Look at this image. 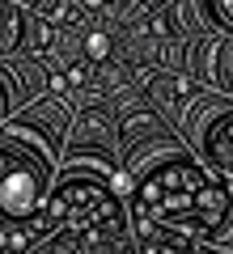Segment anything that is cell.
Segmentation results:
<instances>
[{
    "mask_svg": "<svg viewBox=\"0 0 233 254\" xmlns=\"http://www.w3.org/2000/svg\"><path fill=\"white\" fill-rule=\"evenodd\" d=\"M132 212L140 220V233L165 229V233H182L199 246L212 242L229 225L233 195L225 182L208 178L195 161L170 157V161L153 165L132 187Z\"/></svg>",
    "mask_w": 233,
    "mask_h": 254,
    "instance_id": "cell-1",
    "label": "cell"
},
{
    "mask_svg": "<svg viewBox=\"0 0 233 254\" xmlns=\"http://www.w3.org/2000/svg\"><path fill=\"white\" fill-rule=\"evenodd\" d=\"M204 157L212 165H221L225 174H233V110L216 115L204 127Z\"/></svg>",
    "mask_w": 233,
    "mask_h": 254,
    "instance_id": "cell-2",
    "label": "cell"
},
{
    "mask_svg": "<svg viewBox=\"0 0 233 254\" xmlns=\"http://www.w3.org/2000/svg\"><path fill=\"white\" fill-rule=\"evenodd\" d=\"M110 51H115V43H110V34H102V30H89L85 34V55H89L93 64H106Z\"/></svg>",
    "mask_w": 233,
    "mask_h": 254,
    "instance_id": "cell-3",
    "label": "cell"
},
{
    "mask_svg": "<svg viewBox=\"0 0 233 254\" xmlns=\"http://www.w3.org/2000/svg\"><path fill=\"white\" fill-rule=\"evenodd\" d=\"M51 43H55V26H51L47 17H34V38H30V47H34V51L43 55Z\"/></svg>",
    "mask_w": 233,
    "mask_h": 254,
    "instance_id": "cell-4",
    "label": "cell"
},
{
    "mask_svg": "<svg viewBox=\"0 0 233 254\" xmlns=\"http://www.w3.org/2000/svg\"><path fill=\"white\" fill-rule=\"evenodd\" d=\"M149 30H153V34H161V38H178V21H174V13H157V17H153L149 21Z\"/></svg>",
    "mask_w": 233,
    "mask_h": 254,
    "instance_id": "cell-5",
    "label": "cell"
},
{
    "mask_svg": "<svg viewBox=\"0 0 233 254\" xmlns=\"http://www.w3.org/2000/svg\"><path fill=\"white\" fill-rule=\"evenodd\" d=\"M64 81L81 89V85H93V76H89V68H85V64H68V68H64Z\"/></svg>",
    "mask_w": 233,
    "mask_h": 254,
    "instance_id": "cell-6",
    "label": "cell"
},
{
    "mask_svg": "<svg viewBox=\"0 0 233 254\" xmlns=\"http://www.w3.org/2000/svg\"><path fill=\"white\" fill-rule=\"evenodd\" d=\"M110 4H115V0H77V9L93 13V17H98V13H110Z\"/></svg>",
    "mask_w": 233,
    "mask_h": 254,
    "instance_id": "cell-7",
    "label": "cell"
},
{
    "mask_svg": "<svg viewBox=\"0 0 233 254\" xmlns=\"http://www.w3.org/2000/svg\"><path fill=\"white\" fill-rule=\"evenodd\" d=\"M229 89H233V72H229Z\"/></svg>",
    "mask_w": 233,
    "mask_h": 254,
    "instance_id": "cell-8",
    "label": "cell"
}]
</instances>
